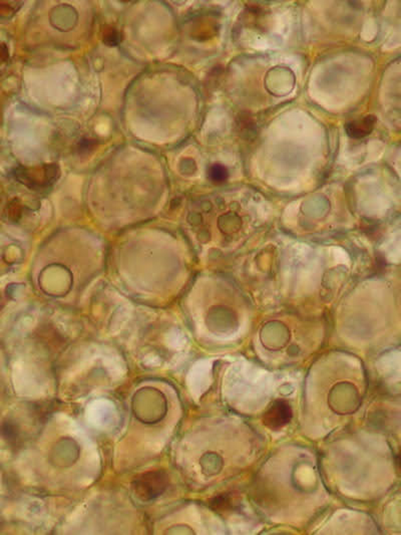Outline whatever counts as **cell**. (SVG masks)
<instances>
[{
    "label": "cell",
    "mask_w": 401,
    "mask_h": 535,
    "mask_svg": "<svg viewBox=\"0 0 401 535\" xmlns=\"http://www.w3.org/2000/svg\"><path fill=\"white\" fill-rule=\"evenodd\" d=\"M331 357L319 360L311 370L306 394L307 413L325 428L356 413L366 393L361 367L337 355Z\"/></svg>",
    "instance_id": "obj_1"
},
{
    "label": "cell",
    "mask_w": 401,
    "mask_h": 535,
    "mask_svg": "<svg viewBox=\"0 0 401 535\" xmlns=\"http://www.w3.org/2000/svg\"><path fill=\"white\" fill-rule=\"evenodd\" d=\"M277 455L265 465L259 477L257 496L266 509H297L320 491L317 467L310 454L293 452Z\"/></svg>",
    "instance_id": "obj_2"
},
{
    "label": "cell",
    "mask_w": 401,
    "mask_h": 535,
    "mask_svg": "<svg viewBox=\"0 0 401 535\" xmlns=\"http://www.w3.org/2000/svg\"><path fill=\"white\" fill-rule=\"evenodd\" d=\"M307 331L305 324L272 321L261 329L260 341L270 358L280 362H291L312 350L315 343Z\"/></svg>",
    "instance_id": "obj_3"
},
{
    "label": "cell",
    "mask_w": 401,
    "mask_h": 535,
    "mask_svg": "<svg viewBox=\"0 0 401 535\" xmlns=\"http://www.w3.org/2000/svg\"><path fill=\"white\" fill-rule=\"evenodd\" d=\"M132 413L145 424H157L166 417L168 401L165 395L154 388H142L132 401Z\"/></svg>",
    "instance_id": "obj_4"
},
{
    "label": "cell",
    "mask_w": 401,
    "mask_h": 535,
    "mask_svg": "<svg viewBox=\"0 0 401 535\" xmlns=\"http://www.w3.org/2000/svg\"><path fill=\"white\" fill-rule=\"evenodd\" d=\"M170 477L165 470H152L140 474L132 480L135 495L144 502L159 497L169 487Z\"/></svg>",
    "instance_id": "obj_5"
},
{
    "label": "cell",
    "mask_w": 401,
    "mask_h": 535,
    "mask_svg": "<svg viewBox=\"0 0 401 535\" xmlns=\"http://www.w3.org/2000/svg\"><path fill=\"white\" fill-rule=\"evenodd\" d=\"M59 167L55 164L43 165L38 168H19L16 171L18 181L31 189H42L52 185L59 177Z\"/></svg>",
    "instance_id": "obj_6"
},
{
    "label": "cell",
    "mask_w": 401,
    "mask_h": 535,
    "mask_svg": "<svg viewBox=\"0 0 401 535\" xmlns=\"http://www.w3.org/2000/svg\"><path fill=\"white\" fill-rule=\"evenodd\" d=\"M79 456V448L72 438H62L50 452V462L53 466L64 468L76 463Z\"/></svg>",
    "instance_id": "obj_7"
},
{
    "label": "cell",
    "mask_w": 401,
    "mask_h": 535,
    "mask_svg": "<svg viewBox=\"0 0 401 535\" xmlns=\"http://www.w3.org/2000/svg\"><path fill=\"white\" fill-rule=\"evenodd\" d=\"M292 418V409L288 402L275 401L273 405L266 411L263 422L266 427L271 430H279L285 427Z\"/></svg>",
    "instance_id": "obj_8"
},
{
    "label": "cell",
    "mask_w": 401,
    "mask_h": 535,
    "mask_svg": "<svg viewBox=\"0 0 401 535\" xmlns=\"http://www.w3.org/2000/svg\"><path fill=\"white\" fill-rule=\"evenodd\" d=\"M376 118L374 116H366L359 120L352 121L346 125L347 135L352 139H362L371 135L375 127Z\"/></svg>",
    "instance_id": "obj_9"
},
{
    "label": "cell",
    "mask_w": 401,
    "mask_h": 535,
    "mask_svg": "<svg viewBox=\"0 0 401 535\" xmlns=\"http://www.w3.org/2000/svg\"><path fill=\"white\" fill-rule=\"evenodd\" d=\"M23 4V1L0 0V18H11L21 9Z\"/></svg>",
    "instance_id": "obj_10"
},
{
    "label": "cell",
    "mask_w": 401,
    "mask_h": 535,
    "mask_svg": "<svg viewBox=\"0 0 401 535\" xmlns=\"http://www.w3.org/2000/svg\"><path fill=\"white\" fill-rule=\"evenodd\" d=\"M1 431L2 436L6 438L7 441L14 443L18 440L19 432L16 424L6 422L2 425Z\"/></svg>",
    "instance_id": "obj_11"
},
{
    "label": "cell",
    "mask_w": 401,
    "mask_h": 535,
    "mask_svg": "<svg viewBox=\"0 0 401 535\" xmlns=\"http://www.w3.org/2000/svg\"><path fill=\"white\" fill-rule=\"evenodd\" d=\"M120 41H122V35H120V31L112 28H106V31L103 33V43L106 45L115 47V45H120Z\"/></svg>",
    "instance_id": "obj_12"
},
{
    "label": "cell",
    "mask_w": 401,
    "mask_h": 535,
    "mask_svg": "<svg viewBox=\"0 0 401 535\" xmlns=\"http://www.w3.org/2000/svg\"><path fill=\"white\" fill-rule=\"evenodd\" d=\"M210 178L212 181L216 183H221L226 181L227 177H228V172L225 167L221 165L216 164L210 169Z\"/></svg>",
    "instance_id": "obj_13"
},
{
    "label": "cell",
    "mask_w": 401,
    "mask_h": 535,
    "mask_svg": "<svg viewBox=\"0 0 401 535\" xmlns=\"http://www.w3.org/2000/svg\"><path fill=\"white\" fill-rule=\"evenodd\" d=\"M166 534H193L194 531L185 525H177L166 530Z\"/></svg>",
    "instance_id": "obj_14"
},
{
    "label": "cell",
    "mask_w": 401,
    "mask_h": 535,
    "mask_svg": "<svg viewBox=\"0 0 401 535\" xmlns=\"http://www.w3.org/2000/svg\"><path fill=\"white\" fill-rule=\"evenodd\" d=\"M94 147H95V142L91 141V140L89 139H84L83 141L81 142V144H79V149L86 152L89 151V150L93 149Z\"/></svg>",
    "instance_id": "obj_15"
},
{
    "label": "cell",
    "mask_w": 401,
    "mask_h": 535,
    "mask_svg": "<svg viewBox=\"0 0 401 535\" xmlns=\"http://www.w3.org/2000/svg\"><path fill=\"white\" fill-rule=\"evenodd\" d=\"M9 59V52H7V48L4 43H0V65L6 62Z\"/></svg>",
    "instance_id": "obj_16"
}]
</instances>
